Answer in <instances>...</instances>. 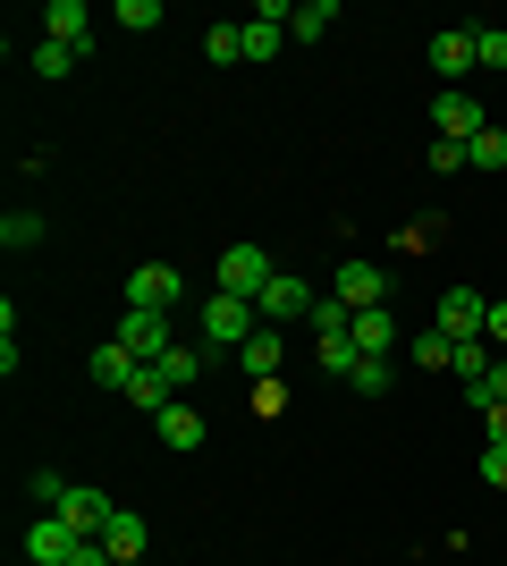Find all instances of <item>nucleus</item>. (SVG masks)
<instances>
[{
    "instance_id": "42",
    "label": "nucleus",
    "mask_w": 507,
    "mask_h": 566,
    "mask_svg": "<svg viewBox=\"0 0 507 566\" xmlns=\"http://www.w3.org/2000/svg\"><path fill=\"white\" fill-rule=\"evenodd\" d=\"M119 566H145V558H119Z\"/></svg>"
},
{
    "instance_id": "28",
    "label": "nucleus",
    "mask_w": 507,
    "mask_h": 566,
    "mask_svg": "<svg viewBox=\"0 0 507 566\" xmlns=\"http://www.w3.org/2000/svg\"><path fill=\"white\" fill-rule=\"evenodd\" d=\"M347 380H356V398H381V389H389V355H356V373H347Z\"/></svg>"
},
{
    "instance_id": "29",
    "label": "nucleus",
    "mask_w": 507,
    "mask_h": 566,
    "mask_svg": "<svg viewBox=\"0 0 507 566\" xmlns=\"http://www.w3.org/2000/svg\"><path fill=\"white\" fill-rule=\"evenodd\" d=\"M474 60H483L490 76L507 69V25H474Z\"/></svg>"
},
{
    "instance_id": "40",
    "label": "nucleus",
    "mask_w": 507,
    "mask_h": 566,
    "mask_svg": "<svg viewBox=\"0 0 507 566\" xmlns=\"http://www.w3.org/2000/svg\"><path fill=\"white\" fill-rule=\"evenodd\" d=\"M483 338H499V347H507V296H490V322H483Z\"/></svg>"
},
{
    "instance_id": "13",
    "label": "nucleus",
    "mask_w": 507,
    "mask_h": 566,
    "mask_svg": "<svg viewBox=\"0 0 507 566\" xmlns=\"http://www.w3.org/2000/svg\"><path fill=\"white\" fill-rule=\"evenodd\" d=\"M279 364H288V331H254L237 347V373L245 380H279Z\"/></svg>"
},
{
    "instance_id": "12",
    "label": "nucleus",
    "mask_w": 507,
    "mask_h": 566,
    "mask_svg": "<svg viewBox=\"0 0 507 566\" xmlns=\"http://www.w3.org/2000/svg\"><path fill=\"white\" fill-rule=\"evenodd\" d=\"M474 69H483V60H474V25L432 34V76H448V85H457V76H474Z\"/></svg>"
},
{
    "instance_id": "9",
    "label": "nucleus",
    "mask_w": 507,
    "mask_h": 566,
    "mask_svg": "<svg viewBox=\"0 0 507 566\" xmlns=\"http://www.w3.org/2000/svg\"><path fill=\"white\" fill-rule=\"evenodd\" d=\"M76 542H85V533L60 524V516H34V524H25V558H34V566H68Z\"/></svg>"
},
{
    "instance_id": "15",
    "label": "nucleus",
    "mask_w": 507,
    "mask_h": 566,
    "mask_svg": "<svg viewBox=\"0 0 507 566\" xmlns=\"http://www.w3.org/2000/svg\"><path fill=\"white\" fill-rule=\"evenodd\" d=\"M43 43H68V51L94 43V18H85V0H51V9H43Z\"/></svg>"
},
{
    "instance_id": "4",
    "label": "nucleus",
    "mask_w": 507,
    "mask_h": 566,
    "mask_svg": "<svg viewBox=\"0 0 507 566\" xmlns=\"http://www.w3.org/2000/svg\"><path fill=\"white\" fill-rule=\"evenodd\" d=\"M483 322H490V296H483V287H448L440 313H432V331L457 338V347H465V338H483Z\"/></svg>"
},
{
    "instance_id": "39",
    "label": "nucleus",
    "mask_w": 507,
    "mask_h": 566,
    "mask_svg": "<svg viewBox=\"0 0 507 566\" xmlns=\"http://www.w3.org/2000/svg\"><path fill=\"white\" fill-rule=\"evenodd\" d=\"M68 566H119V558H110L102 542H76V558H68Z\"/></svg>"
},
{
    "instance_id": "8",
    "label": "nucleus",
    "mask_w": 507,
    "mask_h": 566,
    "mask_svg": "<svg viewBox=\"0 0 507 566\" xmlns=\"http://www.w3.org/2000/svg\"><path fill=\"white\" fill-rule=\"evenodd\" d=\"M330 296L338 305H356V313H372V305H389V280H381V262H338V280H330Z\"/></svg>"
},
{
    "instance_id": "27",
    "label": "nucleus",
    "mask_w": 507,
    "mask_h": 566,
    "mask_svg": "<svg viewBox=\"0 0 507 566\" xmlns=\"http://www.w3.org/2000/svg\"><path fill=\"white\" fill-rule=\"evenodd\" d=\"M76 60H85V51H68V43H34V76H51V85L76 76Z\"/></svg>"
},
{
    "instance_id": "10",
    "label": "nucleus",
    "mask_w": 507,
    "mask_h": 566,
    "mask_svg": "<svg viewBox=\"0 0 507 566\" xmlns=\"http://www.w3.org/2000/svg\"><path fill=\"white\" fill-rule=\"evenodd\" d=\"M288 0H263L254 18H245V60H279V43H288Z\"/></svg>"
},
{
    "instance_id": "6",
    "label": "nucleus",
    "mask_w": 507,
    "mask_h": 566,
    "mask_svg": "<svg viewBox=\"0 0 507 566\" xmlns=\"http://www.w3.org/2000/svg\"><path fill=\"white\" fill-rule=\"evenodd\" d=\"M483 127H490V111L474 94H432V136L440 144H474Z\"/></svg>"
},
{
    "instance_id": "21",
    "label": "nucleus",
    "mask_w": 507,
    "mask_h": 566,
    "mask_svg": "<svg viewBox=\"0 0 507 566\" xmlns=\"http://www.w3.org/2000/svg\"><path fill=\"white\" fill-rule=\"evenodd\" d=\"M330 25H338V0H305V9L288 18V43H321Z\"/></svg>"
},
{
    "instance_id": "31",
    "label": "nucleus",
    "mask_w": 507,
    "mask_h": 566,
    "mask_svg": "<svg viewBox=\"0 0 507 566\" xmlns=\"http://www.w3.org/2000/svg\"><path fill=\"white\" fill-rule=\"evenodd\" d=\"M448 373H457V380H483V373H490V338H465V347H457V364H448Z\"/></svg>"
},
{
    "instance_id": "37",
    "label": "nucleus",
    "mask_w": 507,
    "mask_h": 566,
    "mask_svg": "<svg viewBox=\"0 0 507 566\" xmlns=\"http://www.w3.org/2000/svg\"><path fill=\"white\" fill-rule=\"evenodd\" d=\"M321 364H330V373L347 380V373H356V338H330V347H321Z\"/></svg>"
},
{
    "instance_id": "30",
    "label": "nucleus",
    "mask_w": 507,
    "mask_h": 566,
    "mask_svg": "<svg viewBox=\"0 0 507 566\" xmlns=\"http://www.w3.org/2000/svg\"><path fill=\"white\" fill-rule=\"evenodd\" d=\"M465 398L483 406V415H490V406H507V364H490L483 380H465Z\"/></svg>"
},
{
    "instance_id": "20",
    "label": "nucleus",
    "mask_w": 507,
    "mask_h": 566,
    "mask_svg": "<svg viewBox=\"0 0 507 566\" xmlns=\"http://www.w3.org/2000/svg\"><path fill=\"white\" fill-rule=\"evenodd\" d=\"M136 373H145V364H136L119 338H110V347H94V380H102V389H119V398H127V380H136Z\"/></svg>"
},
{
    "instance_id": "16",
    "label": "nucleus",
    "mask_w": 507,
    "mask_h": 566,
    "mask_svg": "<svg viewBox=\"0 0 507 566\" xmlns=\"http://www.w3.org/2000/svg\"><path fill=\"white\" fill-rule=\"evenodd\" d=\"M102 549H110V558H145V549H152V524L136 516V507H110V524H102Z\"/></svg>"
},
{
    "instance_id": "33",
    "label": "nucleus",
    "mask_w": 507,
    "mask_h": 566,
    "mask_svg": "<svg viewBox=\"0 0 507 566\" xmlns=\"http://www.w3.org/2000/svg\"><path fill=\"white\" fill-rule=\"evenodd\" d=\"M0 373H18V305H0Z\"/></svg>"
},
{
    "instance_id": "11",
    "label": "nucleus",
    "mask_w": 507,
    "mask_h": 566,
    "mask_svg": "<svg viewBox=\"0 0 507 566\" xmlns=\"http://www.w3.org/2000/svg\"><path fill=\"white\" fill-rule=\"evenodd\" d=\"M110 507H119V499H102V491H85V482H68V499H60L51 516H60V524H76L85 542H102V524H110Z\"/></svg>"
},
{
    "instance_id": "25",
    "label": "nucleus",
    "mask_w": 507,
    "mask_h": 566,
    "mask_svg": "<svg viewBox=\"0 0 507 566\" xmlns=\"http://www.w3.org/2000/svg\"><path fill=\"white\" fill-rule=\"evenodd\" d=\"M465 169H507V127H483L465 144Z\"/></svg>"
},
{
    "instance_id": "19",
    "label": "nucleus",
    "mask_w": 507,
    "mask_h": 566,
    "mask_svg": "<svg viewBox=\"0 0 507 566\" xmlns=\"http://www.w3.org/2000/svg\"><path fill=\"white\" fill-rule=\"evenodd\" d=\"M161 373H169V389H178V398H187L194 380L212 373V355H203V347H187V338H178V347H169V355H161Z\"/></svg>"
},
{
    "instance_id": "2",
    "label": "nucleus",
    "mask_w": 507,
    "mask_h": 566,
    "mask_svg": "<svg viewBox=\"0 0 507 566\" xmlns=\"http://www.w3.org/2000/svg\"><path fill=\"white\" fill-rule=\"evenodd\" d=\"M271 280H279V262H271L263 245H229V254H220V296H245V305H254Z\"/></svg>"
},
{
    "instance_id": "5",
    "label": "nucleus",
    "mask_w": 507,
    "mask_h": 566,
    "mask_svg": "<svg viewBox=\"0 0 507 566\" xmlns=\"http://www.w3.org/2000/svg\"><path fill=\"white\" fill-rule=\"evenodd\" d=\"M119 347L136 355V364H161L178 338H169V313H145V305H127L119 313Z\"/></svg>"
},
{
    "instance_id": "23",
    "label": "nucleus",
    "mask_w": 507,
    "mask_h": 566,
    "mask_svg": "<svg viewBox=\"0 0 507 566\" xmlns=\"http://www.w3.org/2000/svg\"><path fill=\"white\" fill-rule=\"evenodd\" d=\"M0 245H9V254H34V245H43V212H9L0 220Z\"/></svg>"
},
{
    "instance_id": "17",
    "label": "nucleus",
    "mask_w": 507,
    "mask_h": 566,
    "mask_svg": "<svg viewBox=\"0 0 507 566\" xmlns=\"http://www.w3.org/2000/svg\"><path fill=\"white\" fill-rule=\"evenodd\" d=\"M152 431H161V449H178V457H187V449H203V415H194L187 398L169 406V415H152Z\"/></svg>"
},
{
    "instance_id": "3",
    "label": "nucleus",
    "mask_w": 507,
    "mask_h": 566,
    "mask_svg": "<svg viewBox=\"0 0 507 566\" xmlns=\"http://www.w3.org/2000/svg\"><path fill=\"white\" fill-rule=\"evenodd\" d=\"M314 305H321V296H314L305 280H296V271H279V280H271L263 296H254V313H263V331H288V322H314Z\"/></svg>"
},
{
    "instance_id": "1",
    "label": "nucleus",
    "mask_w": 507,
    "mask_h": 566,
    "mask_svg": "<svg viewBox=\"0 0 507 566\" xmlns=\"http://www.w3.org/2000/svg\"><path fill=\"white\" fill-rule=\"evenodd\" d=\"M254 331H263V313L245 305V296H203V355H212V364H220V355H237Z\"/></svg>"
},
{
    "instance_id": "18",
    "label": "nucleus",
    "mask_w": 507,
    "mask_h": 566,
    "mask_svg": "<svg viewBox=\"0 0 507 566\" xmlns=\"http://www.w3.org/2000/svg\"><path fill=\"white\" fill-rule=\"evenodd\" d=\"M127 406H145V415H169V406H178V389H169L161 364H145V373L127 380Z\"/></svg>"
},
{
    "instance_id": "38",
    "label": "nucleus",
    "mask_w": 507,
    "mask_h": 566,
    "mask_svg": "<svg viewBox=\"0 0 507 566\" xmlns=\"http://www.w3.org/2000/svg\"><path fill=\"white\" fill-rule=\"evenodd\" d=\"M483 482H490V491L507 499V449H483Z\"/></svg>"
},
{
    "instance_id": "34",
    "label": "nucleus",
    "mask_w": 507,
    "mask_h": 566,
    "mask_svg": "<svg viewBox=\"0 0 507 566\" xmlns=\"http://www.w3.org/2000/svg\"><path fill=\"white\" fill-rule=\"evenodd\" d=\"M25 491L43 499V516H51V507H60V499H68V482H60V473H51V465H43V473H34V482H25Z\"/></svg>"
},
{
    "instance_id": "26",
    "label": "nucleus",
    "mask_w": 507,
    "mask_h": 566,
    "mask_svg": "<svg viewBox=\"0 0 507 566\" xmlns=\"http://www.w3.org/2000/svg\"><path fill=\"white\" fill-rule=\"evenodd\" d=\"M203 60H212V69L245 60V25H212V34H203Z\"/></svg>"
},
{
    "instance_id": "35",
    "label": "nucleus",
    "mask_w": 507,
    "mask_h": 566,
    "mask_svg": "<svg viewBox=\"0 0 507 566\" xmlns=\"http://www.w3.org/2000/svg\"><path fill=\"white\" fill-rule=\"evenodd\" d=\"M423 169H440V178H448V169H465V144H440V136H432V153H423Z\"/></svg>"
},
{
    "instance_id": "36",
    "label": "nucleus",
    "mask_w": 507,
    "mask_h": 566,
    "mask_svg": "<svg viewBox=\"0 0 507 566\" xmlns=\"http://www.w3.org/2000/svg\"><path fill=\"white\" fill-rule=\"evenodd\" d=\"M288 406V380H254V415H279Z\"/></svg>"
},
{
    "instance_id": "22",
    "label": "nucleus",
    "mask_w": 507,
    "mask_h": 566,
    "mask_svg": "<svg viewBox=\"0 0 507 566\" xmlns=\"http://www.w3.org/2000/svg\"><path fill=\"white\" fill-rule=\"evenodd\" d=\"M305 331H314L321 347H330V338H347V331H356V305H338V296H321V305H314V322H305Z\"/></svg>"
},
{
    "instance_id": "32",
    "label": "nucleus",
    "mask_w": 507,
    "mask_h": 566,
    "mask_svg": "<svg viewBox=\"0 0 507 566\" xmlns=\"http://www.w3.org/2000/svg\"><path fill=\"white\" fill-rule=\"evenodd\" d=\"M119 25L127 34H152V25H161V0H119Z\"/></svg>"
},
{
    "instance_id": "7",
    "label": "nucleus",
    "mask_w": 507,
    "mask_h": 566,
    "mask_svg": "<svg viewBox=\"0 0 507 566\" xmlns=\"http://www.w3.org/2000/svg\"><path fill=\"white\" fill-rule=\"evenodd\" d=\"M187 296V280H178V262H136L127 271V305H145V313H169Z\"/></svg>"
},
{
    "instance_id": "41",
    "label": "nucleus",
    "mask_w": 507,
    "mask_h": 566,
    "mask_svg": "<svg viewBox=\"0 0 507 566\" xmlns=\"http://www.w3.org/2000/svg\"><path fill=\"white\" fill-rule=\"evenodd\" d=\"M483 423H490V449H507V406H490Z\"/></svg>"
},
{
    "instance_id": "14",
    "label": "nucleus",
    "mask_w": 507,
    "mask_h": 566,
    "mask_svg": "<svg viewBox=\"0 0 507 566\" xmlns=\"http://www.w3.org/2000/svg\"><path fill=\"white\" fill-rule=\"evenodd\" d=\"M347 338H356V355H398V347H406V331H398V313H389V305L356 313V331H347Z\"/></svg>"
},
{
    "instance_id": "24",
    "label": "nucleus",
    "mask_w": 507,
    "mask_h": 566,
    "mask_svg": "<svg viewBox=\"0 0 507 566\" xmlns=\"http://www.w3.org/2000/svg\"><path fill=\"white\" fill-rule=\"evenodd\" d=\"M440 237H448V220H440V212H423V220H406V229H398V254H432Z\"/></svg>"
}]
</instances>
